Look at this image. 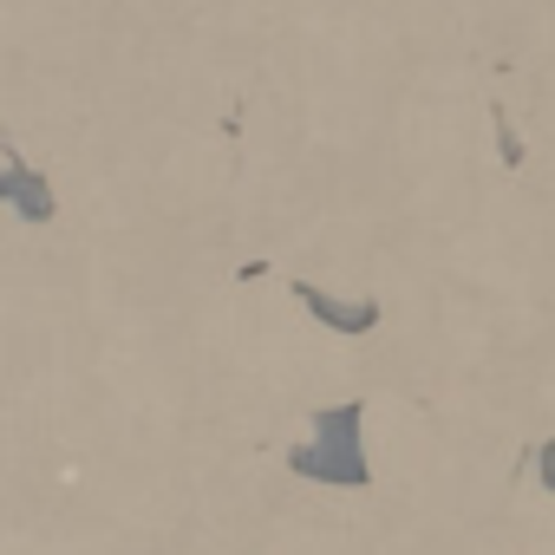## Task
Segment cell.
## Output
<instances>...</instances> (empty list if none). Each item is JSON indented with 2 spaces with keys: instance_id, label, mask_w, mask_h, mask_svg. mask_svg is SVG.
Returning <instances> with one entry per match:
<instances>
[{
  "instance_id": "cell-1",
  "label": "cell",
  "mask_w": 555,
  "mask_h": 555,
  "mask_svg": "<svg viewBox=\"0 0 555 555\" xmlns=\"http://www.w3.org/2000/svg\"><path fill=\"white\" fill-rule=\"evenodd\" d=\"M288 470L295 477H314V483L366 490L373 483V470H366V399H347V405L314 412V438L288 451Z\"/></svg>"
},
{
  "instance_id": "cell-2",
  "label": "cell",
  "mask_w": 555,
  "mask_h": 555,
  "mask_svg": "<svg viewBox=\"0 0 555 555\" xmlns=\"http://www.w3.org/2000/svg\"><path fill=\"white\" fill-rule=\"evenodd\" d=\"M295 295H301V308L321 321V327H334V334H373L379 327V301L366 295V301H340V295H327V288H314V282H295Z\"/></svg>"
},
{
  "instance_id": "cell-3",
  "label": "cell",
  "mask_w": 555,
  "mask_h": 555,
  "mask_svg": "<svg viewBox=\"0 0 555 555\" xmlns=\"http://www.w3.org/2000/svg\"><path fill=\"white\" fill-rule=\"evenodd\" d=\"M0 196L21 209V222H47V216H53V183H47L34 164H21V157L0 164Z\"/></svg>"
},
{
  "instance_id": "cell-4",
  "label": "cell",
  "mask_w": 555,
  "mask_h": 555,
  "mask_svg": "<svg viewBox=\"0 0 555 555\" xmlns=\"http://www.w3.org/2000/svg\"><path fill=\"white\" fill-rule=\"evenodd\" d=\"M490 131H496V151H503V164L516 170V164H522V138H516V125H509V112H503V105H490Z\"/></svg>"
},
{
  "instance_id": "cell-5",
  "label": "cell",
  "mask_w": 555,
  "mask_h": 555,
  "mask_svg": "<svg viewBox=\"0 0 555 555\" xmlns=\"http://www.w3.org/2000/svg\"><path fill=\"white\" fill-rule=\"evenodd\" d=\"M535 464H542V470H535V477H542V490H555V438H548V444H535Z\"/></svg>"
}]
</instances>
